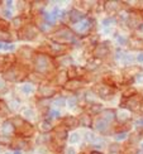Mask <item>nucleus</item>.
<instances>
[{
    "mask_svg": "<svg viewBox=\"0 0 143 154\" xmlns=\"http://www.w3.org/2000/svg\"><path fill=\"white\" fill-rule=\"evenodd\" d=\"M32 66H33L34 72H38L43 76H49L57 68L53 57L41 52H37L33 62H32Z\"/></svg>",
    "mask_w": 143,
    "mask_h": 154,
    "instance_id": "nucleus-1",
    "label": "nucleus"
},
{
    "mask_svg": "<svg viewBox=\"0 0 143 154\" xmlns=\"http://www.w3.org/2000/svg\"><path fill=\"white\" fill-rule=\"evenodd\" d=\"M49 41L63 44V46H70V44L74 46V44L77 43V35L67 25H61V28H58L51 33Z\"/></svg>",
    "mask_w": 143,
    "mask_h": 154,
    "instance_id": "nucleus-2",
    "label": "nucleus"
},
{
    "mask_svg": "<svg viewBox=\"0 0 143 154\" xmlns=\"http://www.w3.org/2000/svg\"><path fill=\"white\" fill-rule=\"evenodd\" d=\"M30 72L32 71L25 63H21V65L15 63L14 66H11L8 71L3 73V79L9 82H22L28 79Z\"/></svg>",
    "mask_w": 143,
    "mask_h": 154,
    "instance_id": "nucleus-3",
    "label": "nucleus"
},
{
    "mask_svg": "<svg viewBox=\"0 0 143 154\" xmlns=\"http://www.w3.org/2000/svg\"><path fill=\"white\" fill-rule=\"evenodd\" d=\"M40 34H41V30L38 29L36 23H29L27 25H24L21 30H18V38L21 41H25V42L34 41Z\"/></svg>",
    "mask_w": 143,
    "mask_h": 154,
    "instance_id": "nucleus-4",
    "label": "nucleus"
},
{
    "mask_svg": "<svg viewBox=\"0 0 143 154\" xmlns=\"http://www.w3.org/2000/svg\"><path fill=\"white\" fill-rule=\"evenodd\" d=\"M143 106V95L137 94L129 99H122L120 101V109H127L131 112H137L142 110Z\"/></svg>",
    "mask_w": 143,
    "mask_h": 154,
    "instance_id": "nucleus-5",
    "label": "nucleus"
},
{
    "mask_svg": "<svg viewBox=\"0 0 143 154\" xmlns=\"http://www.w3.org/2000/svg\"><path fill=\"white\" fill-rule=\"evenodd\" d=\"M91 91L97 96L99 99H103V100H110L113 99V96L115 95V91L116 88L114 87H110L108 85L103 82H97L91 87Z\"/></svg>",
    "mask_w": 143,
    "mask_h": 154,
    "instance_id": "nucleus-6",
    "label": "nucleus"
},
{
    "mask_svg": "<svg viewBox=\"0 0 143 154\" xmlns=\"http://www.w3.org/2000/svg\"><path fill=\"white\" fill-rule=\"evenodd\" d=\"M93 25H94V19H90L87 18L86 20H84L79 24H75L71 27V29H72V32L77 35V37H87L89 33L93 30Z\"/></svg>",
    "mask_w": 143,
    "mask_h": 154,
    "instance_id": "nucleus-7",
    "label": "nucleus"
},
{
    "mask_svg": "<svg viewBox=\"0 0 143 154\" xmlns=\"http://www.w3.org/2000/svg\"><path fill=\"white\" fill-rule=\"evenodd\" d=\"M108 46H109V42H101L97 46H95L91 51V58L97 60V61L106 58L110 54V48Z\"/></svg>",
    "mask_w": 143,
    "mask_h": 154,
    "instance_id": "nucleus-8",
    "label": "nucleus"
},
{
    "mask_svg": "<svg viewBox=\"0 0 143 154\" xmlns=\"http://www.w3.org/2000/svg\"><path fill=\"white\" fill-rule=\"evenodd\" d=\"M58 94V88L52 85H40L37 87V97L38 99H52Z\"/></svg>",
    "mask_w": 143,
    "mask_h": 154,
    "instance_id": "nucleus-9",
    "label": "nucleus"
},
{
    "mask_svg": "<svg viewBox=\"0 0 143 154\" xmlns=\"http://www.w3.org/2000/svg\"><path fill=\"white\" fill-rule=\"evenodd\" d=\"M38 51L34 49V48H32L29 46H23L18 49V56H17V58H21L23 62H33L34 60V57L37 54Z\"/></svg>",
    "mask_w": 143,
    "mask_h": 154,
    "instance_id": "nucleus-10",
    "label": "nucleus"
},
{
    "mask_svg": "<svg viewBox=\"0 0 143 154\" xmlns=\"http://www.w3.org/2000/svg\"><path fill=\"white\" fill-rule=\"evenodd\" d=\"M36 133V128L34 125L29 123V121H25V123L23 124L22 128H19V129L17 130V138H21V139H30Z\"/></svg>",
    "mask_w": 143,
    "mask_h": 154,
    "instance_id": "nucleus-11",
    "label": "nucleus"
},
{
    "mask_svg": "<svg viewBox=\"0 0 143 154\" xmlns=\"http://www.w3.org/2000/svg\"><path fill=\"white\" fill-rule=\"evenodd\" d=\"M87 18H89V15L86 13H84V10H81V9L72 8L71 10H68V23H71L72 25L86 20Z\"/></svg>",
    "mask_w": 143,
    "mask_h": 154,
    "instance_id": "nucleus-12",
    "label": "nucleus"
},
{
    "mask_svg": "<svg viewBox=\"0 0 143 154\" xmlns=\"http://www.w3.org/2000/svg\"><path fill=\"white\" fill-rule=\"evenodd\" d=\"M94 129H95L97 133H100L101 135H108V134L112 133V124L97 116V118L94 120Z\"/></svg>",
    "mask_w": 143,
    "mask_h": 154,
    "instance_id": "nucleus-13",
    "label": "nucleus"
},
{
    "mask_svg": "<svg viewBox=\"0 0 143 154\" xmlns=\"http://www.w3.org/2000/svg\"><path fill=\"white\" fill-rule=\"evenodd\" d=\"M120 5H123V2H118V0H112V2H105L104 3V10L106 11L109 17H116L118 13L123 9Z\"/></svg>",
    "mask_w": 143,
    "mask_h": 154,
    "instance_id": "nucleus-14",
    "label": "nucleus"
},
{
    "mask_svg": "<svg viewBox=\"0 0 143 154\" xmlns=\"http://www.w3.org/2000/svg\"><path fill=\"white\" fill-rule=\"evenodd\" d=\"M143 23L142 17L139 14V10L137 9H131V13H129V18L127 20V25L131 29H138V27Z\"/></svg>",
    "mask_w": 143,
    "mask_h": 154,
    "instance_id": "nucleus-15",
    "label": "nucleus"
},
{
    "mask_svg": "<svg viewBox=\"0 0 143 154\" xmlns=\"http://www.w3.org/2000/svg\"><path fill=\"white\" fill-rule=\"evenodd\" d=\"M18 58L15 56H10V54H4V56H0V73H4L5 71L14 66L17 63Z\"/></svg>",
    "mask_w": 143,
    "mask_h": 154,
    "instance_id": "nucleus-16",
    "label": "nucleus"
},
{
    "mask_svg": "<svg viewBox=\"0 0 143 154\" xmlns=\"http://www.w3.org/2000/svg\"><path fill=\"white\" fill-rule=\"evenodd\" d=\"M46 2H30L29 3V14L32 17H40L44 13V9H46Z\"/></svg>",
    "mask_w": 143,
    "mask_h": 154,
    "instance_id": "nucleus-17",
    "label": "nucleus"
},
{
    "mask_svg": "<svg viewBox=\"0 0 143 154\" xmlns=\"http://www.w3.org/2000/svg\"><path fill=\"white\" fill-rule=\"evenodd\" d=\"M61 125H63L67 130H75L80 126V120L79 116H75V115H67L61 120Z\"/></svg>",
    "mask_w": 143,
    "mask_h": 154,
    "instance_id": "nucleus-18",
    "label": "nucleus"
},
{
    "mask_svg": "<svg viewBox=\"0 0 143 154\" xmlns=\"http://www.w3.org/2000/svg\"><path fill=\"white\" fill-rule=\"evenodd\" d=\"M131 119H132V112L129 110H127V109H118V110H116L115 121H118V124L124 125Z\"/></svg>",
    "mask_w": 143,
    "mask_h": 154,
    "instance_id": "nucleus-19",
    "label": "nucleus"
},
{
    "mask_svg": "<svg viewBox=\"0 0 143 154\" xmlns=\"http://www.w3.org/2000/svg\"><path fill=\"white\" fill-rule=\"evenodd\" d=\"M79 120H80V126L87 128V129L94 128V118H93V115L89 114L87 111L81 112V115L79 116Z\"/></svg>",
    "mask_w": 143,
    "mask_h": 154,
    "instance_id": "nucleus-20",
    "label": "nucleus"
},
{
    "mask_svg": "<svg viewBox=\"0 0 143 154\" xmlns=\"http://www.w3.org/2000/svg\"><path fill=\"white\" fill-rule=\"evenodd\" d=\"M0 131H2V135H6V137H11L17 133V129L14 128V125L11 124L10 120H5L2 124V128H0Z\"/></svg>",
    "mask_w": 143,
    "mask_h": 154,
    "instance_id": "nucleus-21",
    "label": "nucleus"
},
{
    "mask_svg": "<svg viewBox=\"0 0 143 154\" xmlns=\"http://www.w3.org/2000/svg\"><path fill=\"white\" fill-rule=\"evenodd\" d=\"M84 80H68V82L65 85V90L66 91H71V92H76L84 86Z\"/></svg>",
    "mask_w": 143,
    "mask_h": 154,
    "instance_id": "nucleus-22",
    "label": "nucleus"
},
{
    "mask_svg": "<svg viewBox=\"0 0 143 154\" xmlns=\"http://www.w3.org/2000/svg\"><path fill=\"white\" fill-rule=\"evenodd\" d=\"M53 81L56 83V86H62L65 87V85L68 82V76H67V71L63 69V71H58L55 77H53Z\"/></svg>",
    "mask_w": 143,
    "mask_h": 154,
    "instance_id": "nucleus-23",
    "label": "nucleus"
},
{
    "mask_svg": "<svg viewBox=\"0 0 143 154\" xmlns=\"http://www.w3.org/2000/svg\"><path fill=\"white\" fill-rule=\"evenodd\" d=\"M141 72H143V69L138 66H128L123 69V75L127 79H135V76H138Z\"/></svg>",
    "mask_w": 143,
    "mask_h": 154,
    "instance_id": "nucleus-24",
    "label": "nucleus"
},
{
    "mask_svg": "<svg viewBox=\"0 0 143 154\" xmlns=\"http://www.w3.org/2000/svg\"><path fill=\"white\" fill-rule=\"evenodd\" d=\"M99 118H101L103 120L108 121V123L112 124L113 121H115L116 118V110L115 109H104L101 111V114L99 115Z\"/></svg>",
    "mask_w": 143,
    "mask_h": 154,
    "instance_id": "nucleus-25",
    "label": "nucleus"
},
{
    "mask_svg": "<svg viewBox=\"0 0 143 154\" xmlns=\"http://www.w3.org/2000/svg\"><path fill=\"white\" fill-rule=\"evenodd\" d=\"M53 129H55V126L52 124V121H49V120L43 119L38 123V130H40L42 134H51L53 131Z\"/></svg>",
    "mask_w": 143,
    "mask_h": 154,
    "instance_id": "nucleus-26",
    "label": "nucleus"
},
{
    "mask_svg": "<svg viewBox=\"0 0 143 154\" xmlns=\"http://www.w3.org/2000/svg\"><path fill=\"white\" fill-rule=\"evenodd\" d=\"M13 146L14 150H22V149H27L29 146V140L27 139H21V138H17L14 142H11L10 144Z\"/></svg>",
    "mask_w": 143,
    "mask_h": 154,
    "instance_id": "nucleus-27",
    "label": "nucleus"
},
{
    "mask_svg": "<svg viewBox=\"0 0 143 154\" xmlns=\"http://www.w3.org/2000/svg\"><path fill=\"white\" fill-rule=\"evenodd\" d=\"M21 92L24 95H33L37 92V87H36V85H33V83H30V82L23 83L21 86Z\"/></svg>",
    "mask_w": 143,
    "mask_h": 154,
    "instance_id": "nucleus-28",
    "label": "nucleus"
},
{
    "mask_svg": "<svg viewBox=\"0 0 143 154\" xmlns=\"http://www.w3.org/2000/svg\"><path fill=\"white\" fill-rule=\"evenodd\" d=\"M44 77H46V76H43V75L38 73V72L32 71L29 73V76H28V80H29L30 83H33V85H36V83H41V85H42V82L46 81V80H44Z\"/></svg>",
    "mask_w": 143,
    "mask_h": 154,
    "instance_id": "nucleus-29",
    "label": "nucleus"
},
{
    "mask_svg": "<svg viewBox=\"0 0 143 154\" xmlns=\"http://www.w3.org/2000/svg\"><path fill=\"white\" fill-rule=\"evenodd\" d=\"M103 110H104L103 104L95 102V104H91V105H90V107L87 109V112H89V114H91V115H97V116H99Z\"/></svg>",
    "mask_w": 143,
    "mask_h": 154,
    "instance_id": "nucleus-30",
    "label": "nucleus"
},
{
    "mask_svg": "<svg viewBox=\"0 0 143 154\" xmlns=\"http://www.w3.org/2000/svg\"><path fill=\"white\" fill-rule=\"evenodd\" d=\"M53 102V99H38L37 100V107L40 109H46L48 111L51 109V105Z\"/></svg>",
    "mask_w": 143,
    "mask_h": 154,
    "instance_id": "nucleus-31",
    "label": "nucleus"
},
{
    "mask_svg": "<svg viewBox=\"0 0 143 154\" xmlns=\"http://www.w3.org/2000/svg\"><path fill=\"white\" fill-rule=\"evenodd\" d=\"M61 118V111L57 110V109H49V110L46 112V120H55V119H60Z\"/></svg>",
    "mask_w": 143,
    "mask_h": 154,
    "instance_id": "nucleus-32",
    "label": "nucleus"
},
{
    "mask_svg": "<svg viewBox=\"0 0 143 154\" xmlns=\"http://www.w3.org/2000/svg\"><path fill=\"white\" fill-rule=\"evenodd\" d=\"M10 107L9 105L6 104V102L4 100H0V116L2 118H6V116H9V114H10Z\"/></svg>",
    "mask_w": 143,
    "mask_h": 154,
    "instance_id": "nucleus-33",
    "label": "nucleus"
},
{
    "mask_svg": "<svg viewBox=\"0 0 143 154\" xmlns=\"http://www.w3.org/2000/svg\"><path fill=\"white\" fill-rule=\"evenodd\" d=\"M9 120L11 121V124L14 125V128H15L17 130L19 129V128H22V126H23V124L25 123V121H27V120H25L23 116H13V118H11V119H9Z\"/></svg>",
    "mask_w": 143,
    "mask_h": 154,
    "instance_id": "nucleus-34",
    "label": "nucleus"
},
{
    "mask_svg": "<svg viewBox=\"0 0 143 154\" xmlns=\"http://www.w3.org/2000/svg\"><path fill=\"white\" fill-rule=\"evenodd\" d=\"M52 105H55L57 107H63L65 105H67V97H65V96H57V97L53 99Z\"/></svg>",
    "mask_w": 143,
    "mask_h": 154,
    "instance_id": "nucleus-35",
    "label": "nucleus"
},
{
    "mask_svg": "<svg viewBox=\"0 0 143 154\" xmlns=\"http://www.w3.org/2000/svg\"><path fill=\"white\" fill-rule=\"evenodd\" d=\"M23 118L30 123V119H36V118H37V114H36V111L33 110V109L28 107V109H25V110H24V112H23Z\"/></svg>",
    "mask_w": 143,
    "mask_h": 154,
    "instance_id": "nucleus-36",
    "label": "nucleus"
},
{
    "mask_svg": "<svg viewBox=\"0 0 143 154\" xmlns=\"http://www.w3.org/2000/svg\"><path fill=\"white\" fill-rule=\"evenodd\" d=\"M137 94H138V91L134 87H127L124 91L122 92V96H123L122 99H129V97H132V96L137 95Z\"/></svg>",
    "mask_w": 143,
    "mask_h": 154,
    "instance_id": "nucleus-37",
    "label": "nucleus"
},
{
    "mask_svg": "<svg viewBox=\"0 0 143 154\" xmlns=\"http://www.w3.org/2000/svg\"><path fill=\"white\" fill-rule=\"evenodd\" d=\"M77 105H79V97L75 95H71L67 97V106L71 109H75Z\"/></svg>",
    "mask_w": 143,
    "mask_h": 154,
    "instance_id": "nucleus-38",
    "label": "nucleus"
},
{
    "mask_svg": "<svg viewBox=\"0 0 143 154\" xmlns=\"http://www.w3.org/2000/svg\"><path fill=\"white\" fill-rule=\"evenodd\" d=\"M67 142L70 143V145H74V144H76V143H79V142H80V134L77 133V131L70 134Z\"/></svg>",
    "mask_w": 143,
    "mask_h": 154,
    "instance_id": "nucleus-39",
    "label": "nucleus"
},
{
    "mask_svg": "<svg viewBox=\"0 0 143 154\" xmlns=\"http://www.w3.org/2000/svg\"><path fill=\"white\" fill-rule=\"evenodd\" d=\"M118 23V20H116V17H108L105 19H103L101 20V24L104 25V27H110L112 24H116Z\"/></svg>",
    "mask_w": 143,
    "mask_h": 154,
    "instance_id": "nucleus-40",
    "label": "nucleus"
},
{
    "mask_svg": "<svg viewBox=\"0 0 143 154\" xmlns=\"http://www.w3.org/2000/svg\"><path fill=\"white\" fill-rule=\"evenodd\" d=\"M128 138V131H122V133H118L114 135V140L115 143H119V142H124V140Z\"/></svg>",
    "mask_w": 143,
    "mask_h": 154,
    "instance_id": "nucleus-41",
    "label": "nucleus"
},
{
    "mask_svg": "<svg viewBox=\"0 0 143 154\" xmlns=\"http://www.w3.org/2000/svg\"><path fill=\"white\" fill-rule=\"evenodd\" d=\"M116 42H118L119 46L126 47V46H128V44H129V38L126 37V35H118V37H116Z\"/></svg>",
    "mask_w": 143,
    "mask_h": 154,
    "instance_id": "nucleus-42",
    "label": "nucleus"
},
{
    "mask_svg": "<svg viewBox=\"0 0 143 154\" xmlns=\"http://www.w3.org/2000/svg\"><path fill=\"white\" fill-rule=\"evenodd\" d=\"M51 142V135L49 134H42L40 137V139H37V143L38 144H49Z\"/></svg>",
    "mask_w": 143,
    "mask_h": 154,
    "instance_id": "nucleus-43",
    "label": "nucleus"
},
{
    "mask_svg": "<svg viewBox=\"0 0 143 154\" xmlns=\"http://www.w3.org/2000/svg\"><path fill=\"white\" fill-rule=\"evenodd\" d=\"M9 41H10V33H9V32L0 30V42L9 43Z\"/></svg>",
    "mask_w": 143,
    "mask_h": 154,
    "instance_id": "nucleus-44",
    "label": "nucleus"
},
{
    "mask_svg": "<svg viewBox=\"0 0 143 154\" xmlns=\"http://www.w3.org/2000/svg\"><path fill=\"white\" fill-rule=\"evenodd\" d=\"M119 152H120L119 143H114V144H110L109 145V153L110 154H115V153H119Z\"/></svg>",
    "mask_w": 143,
    "mask_h": 154,
    "instance_id": "nucleus-45",
    "label": "nucleus"
},
{
    "mask_svg": "<svg viewBox=\"0 0 143 154\" xmlns=\"http://www.w3.org/2000/svg\"><path fill=\"white\" fill-rule=\"evenodd\" d=\"M3 49L6 51V52H14L15 51V44L14 43H5Z\"/></svg>",
    "mask_w": 143,
    "mask_h": 154,
    "instance_id": "nucleus-46",
    "label": "nucleus"
},
{
    "mask_svg": "<svg viewBox=\"0 0 143 154\" xmlns=\"http://www.w3.org/2000/svg\"><path fill=\"white\" fill-rule=\"evenodd\" d=\"M3 15H4L5 19H13V18H14V17H13V11L9 10V9H5L3 11Z\"/></svg>",
    "mask_w": 143,
    "mask_h": 154,
    "instance_id": "nucleus-47",
    "label": "nucleus"
},
{
    "mask_svg": "<svg viewBox=\"0 0 143 154\" xmlns=\"http://www.w3.org/2000/svg\"><path fill=\"white\" fill-rule=\"evenodd\" d=\"M65 154H77L76 149L74 148V146H66V149H65Z\"/></svg>",
    "mask_w": 143,
    "mask_h": 154,
    "instance_id": "nucleus-48",
    "label": "nucleus"
},
{
    "mask_svg": "<svg viewBox=\"0 0 143 154\" xmlns=\"http://www.w3.org/2000/svg\"><path fill=\"white\" fill-rule=\"evenodd\" d=\"M135 82L137 83H143V72H141L138 76H135Z\"/></svg>",
    "mask_w": 143,
    "mask_h": 154,
    "instance_id": "nucleus-49",
    "label": "nucleus"
},
{
    "mask_svg": "<svg viewBox=\"0 0 143 154\" xmlns=\"http://www.w3.org/2000/svg\"><path fill=\"white\" fill-rule=\"evenodd\" d=\"M135 126H137V128H143V115L137 121H135Z\"/></svg>",
    "mask_w": 143,
    "mask_h": 154,
    "instance_id": "nucleus-50",
    "label": "nucleus"
},
{
    "mask_svg": "<svg viewBox=\"0 0 143 154\" xmlns=\"http://www.w3.org/2000/svg\"><path fill=\"white\" fill-rule=\"evenodd\" d=\"M135 60H137L138 63H143V52H139L137 57H135Z\"/></svg>",
    "mask_w": 143,
    "mask_h": 154,
    "instance_id": "nucleus-51",
    "label": "nucleus"
},
{
    "mask_svg": "<svg viewBox=\"0 0 143 154\" xmlns=\"http://www.w3.org/2000/svg\"><path fill=\"white\" fill-rule=\"evenodd\" d=\"M6 85H5V80L3 79V77H0V90H5Z\"/></svg>",
    "mask_w": 143,
    "mask_h": 154,
    "instance_id": "nucleus-52",
    "label": "nucleus"
},
{
    "mask_svg": "<svg viewBox=\"0 0 143 154\" xmlns=\"http://www.w3.org/2000/svg\"><path fill=\"white\" fill-rule=\"evenodd\" d=\"M5 4H6V9H9V10H11V8H13V4H14V3H13V2H11V0H10V2H6Z\"/></svg>",
    "mask_w": 143,
    "mask_h": 154,
    "instance_id": "nucleus-53",
    "label": "nucleus"
},
{
    "mask_svg": "<svg viewBox=\"0 0 143 154\" xmlns=\"http://www.w3.org/2000/svg\"><path fill=\"white\" fill-rule=\"evenodd\" d=\"M90 154H103V153L99 152V150H96V149H93L91 152H90Z\"/></svg>",
    "mask_w": 143,
    "mask_h": 154,
    "instance_id": "nucleus-54",
    "label": "nucleus"
},
{
    "mask_svg": "<svg viewBox=\"0 0 143 154\" xmlns=\"http://www.w3.org/2000/svg\"><path fill=\"white\" fill-rule=\"evenodd\" d=\"M137 30H138V32H143V23H142V24L139 25V27H138V29H137Z\"/></svg>",
    "mask_w": 143,
    "mask_h": 154,
    "instance_id": "nucleus-55",
    "label": "nucleus"
},
{
    "mask_svg": "<svg viewBox=\"0 0 143 154\" xmlns=\"http://www.w3.org/2000/svg\"><path fill=\"white\" fill-rule=\"evenodd\" d=\"M4 44H5V43H3V42H0V49H3V48H4Z\"/></svg>",
    "mask_w": 143,
    "mask_h": 154,
    "instance_id": "nucleus-56",
    "label": "nucleus"
},
{
    "mask_svg": "<svg viewBox=\"0 0 143 154\" xmlns=\"http://www.w3.org/2000/svg\"><path fill=\"white\" fill-rule=\"evenodd\" d=\"M138 10V9H137ZM139 14H141V17H142V20H143V9L142 10H139Z\"/></svg>",
    "mask_w": 143,
    "mask_h": 154,
    "instance_id": "nucleus-57",
    "label": "nucleus"
},
{
    "mask_svg": "<svg viewBox=\"0 0 143 154\" xmlns=\"http://www.w3.org/2000/svg\"><path fill=\"white\" fill-rule=\"evenodd\" d=\"M14 154H22V150H14Z\"/></svg>",
    "mask_w": 143,
    "mask_h": 154,
    "instance_id": "nucleus-58",
    "label": "nucleus"
},
{
    "mask_svg": "<svg viewBox=\"0 0 143 154\" xmlns=\"http://www.w3.org/2000/svg\"><path fill=\"white\" fill-rule=\"evenodd\" d=\"M142 112H143V106H142Z\"/></svg>",
    "mask_w": 143,
    "mask_h": 154,
    "instance_id": "nucleus-59",
    "label": "nucleus"
},
{
    "mask_svg": "<svg viewBox=\"0 0 143 154\" xmlns=\"http://www.w3.org/2000/svg\"><path fill=\"white\" fill-rule=\"evenodd\" d=\"M0 152H2V149H0Z\"/></svg>",
    "mask_w": 143,
    "mask_h": 154,
    "instance_id": "nucleus-60",
    "label": "nucleus"
},
{
    "mask_svg": "<svg viewBox=\"0 0 143 154\" xmlns=\"http://www.w3.org/2000/svg\"><path fill=\"white\" fill-rule=\"evenodd\" d=\"M142 154H143V153H142Z\"/></svg>",
    "mask_w": 143,
    "mask_h": 154,
    "instance_id": "nucleus-61",
    "label": "nucleus"
}]
</instances>
